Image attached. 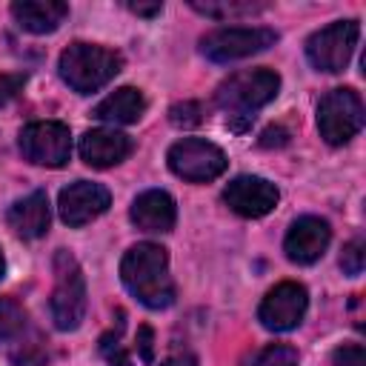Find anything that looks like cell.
I'll return each mask as SVG.
<instances>
[{
  "mask_svg": "<svg viewBox=\"0 0 366 366\" xmlns=\"http://www.w3.org/2000/svg\"><path fill=\"white\" fill-rule=\"evenodd\" d=\"M120 280L146 309H166L174 303L169 254L157 243H134L120 260Z\"/></svg>",
  "mask_w": 366,
  "mask_h": 366,
  "instance_id": "1",
  "label": "cell"
},
{
  "mask_svg": "<svg viewBox=\"0 0 366 366\" xmlns=\"http://www.w3.org/2000/svg\"><path fill=\"white\" fill-rule=\"evenodd\" d=\"M277 89H280L277 71H272V69H249V71H237L229 80H223L217 86V92H214V103L223 112H229L226 123L234 132H243L252 123L254 112L260 106H266L269 100H274Z\"/></svg>",
  "mask_w": 366,
  "mask_h": 366,
  "instance_id": "2",
  "label": "cell"
},
{
  "mask_svg": "<svg viewBox=\"0 0 366 366\" xmlns=\"http://www.w3.org/2000/svg\"><path fill=\"white\" fill-rule=\"evenodd\" d=\"M57 69H60V77L77 94H92L120 71V54L92 43H71L60 54Z\"/></svg>",
  "mask_w": 366,
  "mask_h": 366,
  "instance_id": "3",
  "label": "cell"
},
{
  "mask_svg": "<svg viewBox=\"0 0 366 366\" xmlns=\"http://www.w3.org/2000/svg\"><path fill=\"white\" fill-rule=\"evenodd\" d=\"M86 315V280L77 260L69 252L54 254V292H51V320L60 332L80 326Z\"/></svg>",
  "mask_w": 366,
  "mask_h": 366,
  "instance_id": "4",
  "label": "cell"
},
{
  "mask_svg": "<svg viewBox=\"0 0 366 366\" xmlns=\"http://www.w3.org/2000/svg\"><path fill=\"white\" fill-rule=\"evenodd\" d=\"M320 137L332 146L349 143L363 129V100L355 89H332L317 103Z\"/></svg>",
  "mask_w": 366,
  "mask_h": 366,
  "instance_id": "5",
  "label": "cell"
},
{
  "mask_svg": "<svg viewBox=\"0 0 366 366\" xmlns=\"http://www.w3.org/2000/svg\"><path fill=\"white\" fill-rule=\"evenodd\" d=\"M360 37L357 20H337L306 40V57L317 71H343Z\"/></svg>",
  "mask_w": 366,
  "mask_h": 366,
  "instance_id": "6",
  "label": "cell"
},
{
  "mask_svg": "<svg viewBox=\"0 0 366 366\" xmlns=\"http://www.w3.org/2000/svg\"><path fill=\"white\" fill-rule=\"evenodd\" d=\"M20 152L29 163L60 169L71 157V134L66 123L57 120H34L20 132Z\"/></svg>",
  "mask_w": 366,
  "mask_h": 366,
  "instance_id": "7",
  "label": "cell"
},
{
  "mask_svg": "<svg viewBox=\"0 0 366 366\" xmlns=\"http://www.w3.org/2000/svg\"><path fill=\"white\" fill-rule=\"evenodd\" d=\"M169 169L189 180V183H206V180H214L226 172V154L223 149H217L214 143L209 140H200V137H183L177 140L172 149H169Z\"/></svg>",
  "mask_w": 366,
  "mask_h": 366,
  "instance_id": "8",
  "label": "cell"
},
{
  "mask_svg": "<svg viewBox=\"0 0 366 366\" xmlns=\"http://www.w3.org/2000/svg\"><path fill=\"white\" fill-rule=\"evenodd\" d=\"M274 40H277V34L272 29L232 26V29H217V31L206 34L200 40V51L214 63H232V60H243L257 51H266L269 46H274Z\"/></svg>",
  "mask_w": 366,
  "mask_h": 366,
  "instance_id": "9",
  "label": "cell"
},
{
  "mask_svg": "<svg viewBox=\"0 0 366 366\" xmlns=\"http://www.w3.org/2000/svg\"><path fill=\"white\" fill-rule=\"evenodd\" d=\"M306 306H309L306 289L295 280H283L263 297V303L257 309V320L269 332H289L303 320Z\"/></svg>",
  "mask_w": 366,
  "mask_h": 366,
  "instance_id": "10",
  "label": "cell"
},
{
  "mask_svg": "<svg viewBox=\"0 0 366 366\" xmlns=\"http://www.w3.org/2000/svg\"><path fill=\"white\" fill-rule=\"evenodd\" d=\"M277 186L254 174H240L223 189V203L240 217H263L277 206Z\"/></svg>",
  "mask_w": 366,
  "mask_h": 366,
  "instance_id": "11",
  "label": "cell"
},
{
  "mask_svg": "<svg viewBox=\"0 0 366 366\" xmlns=\"http://www.w3.org/2000/svg\"><path fill=\"white\" fill-rule=\"evenodd\" d=\"M109 203H112V194H109L106 186L92 183V180H77V183H71L60 192L57 209H60L63 223L83 226V223L100 217L109 209Z\"/></svg>",
  "mask_w": 366,
  "mask_h": 366,
  "instance_id": "12",
  "label": "cell"
},
{
  "mask_svg": "<svg viewBox=\"0 0 366 366\" xmlns=\"http://www.w3.org/2000/svg\"><path fill=\"white\" fill-rule=\"evenodd\" d=\"M329 223L315 217V214H303L292 223L286 240H283V249H286V257L295 260V263H315L326 246H329Z\"/></svg>",
  "mask_w": 366,
  "mask_h": 366,
  "instance_id": "13",
  "label": "cell"
},
{
  "mask_svg": "<svg viewBox=\"0 0 366 366\" xmlns=\"http://www.w3.org/2000/svg\"><path fill=\"white\" fill-rule=\"evenodd\" d=\"M132 152V137L117 129H89L80 137V157L94 169H109L126 160Z\"/></svg>",
  "mask_w": 366,
  "mask_h": 366,
  "instance_id": "14",
  "label": "cell"
},
{
  "mask_svg": "<svg viewBox=\"0 0 366 366\" xmlns=\"http://www.w3.org/2000/svg\"><path fill=\"white\" fill-rule=\"evenodd\" d=\"M129 214H132V223L143 232H169L177 220L174 200L163 189H149V192L137 194Z\"/></svg>",
  "mask_w": 366,
  "mask_h": 366,
  "instance_id": "15",
  "label": "cell"
},
{
  "mask_svg": "<svg viewBox=\"0 0 366 366\" xmlns=\"http://www.w3.org/2000/svg\"><path fill=\"white\" fill-rule=\"evenodd\" d=\"M6 220H9V226L14 229V234H20L23 240H37V237H43V234L49 232V220H51L46 192H31V194L20 197V200L9 209Z\"/></svg>",
  "mask_w": 366,
  "mask_h": 366,
  "instance_id": "16",
  "label": "cell"
},
{
  "mask_svg": "<svg viewBox=\"0 0 366 366\" xmlns=\"http://www.w3.org/2000/svg\"><path fill=\"white\" fill-rule=\"evenodd\" d=\"M11 14L20 29L31 34H49L66 20L69 6L60 0H17L11 3Z\"/></svg>",
  "mask_w": 366,
  "mask_h": 366,
  "instance_id": "17",
  "label": "cell"
},
{
  "mask_svg": "<svg viewBox=\"0 0 366 366\" xmlns=\"http://www.w3.org/2000/svg\"><path fill=\"white\" fill-rule=\"evenodd\" d=\"M146 112V100L140 94V89H132V86H123L117 92H112L109 97H103L97 106H94V117L97 120H106V123H134L140 120Z\"/></svg>",
  "mask_w": 366,
  "mask_h": 366,
  "instance_id": "18",
  "label": "cell"
},
{
  "mask_svg": "<svg viewBox=\"0 0 366 366\" xmlns=\"http://www.w3.org/2000/svg\"><path fill=\"white\" fill-rule=\"evenodd\" d=\"M192 9L206 14V17H214V20H229V17H240V14H252V11H260L263 6L260 3H240V0H220V3H212V0H192Z\"/></svg>",
  "mask_w": 366,
  "mask_h": 366,
  "instance_id": "19",
  "label": "cell"
},
{
  "mask_svg": "<svg viewBox=\"0 0 366 366\" xmlns=\"http://www.w3.org/2000/svg\"><path fill=\"white\" fill-rule=\"evenodd\" d=\"M26 326V312L17 300L11 297H0V343L17 337Z\"/></svg>",
  "mask_w": 366,
  "mask_h": 366,
  "instance_id": "20",
  "label": "cell"
},
{
  "mask_svg": "<svg viewBox=\"0 0 366 366\" xmlns=\"http://www.w3.org/2000/svg\"><path fill=\"white\" fill-rule=\"evenodd\" d=\"M254 366H297V349L286 343H272L254 357Z\"/></svg>",
  "mask_w": 366,
  "mask_h": 366,
  "instance_id": "21",
  "label": "cell"
},
{
  "mask_svg": "<svg viewBox=\"0 0 366 366\" xmlns=\"http://www.w3.org/2000/svg\"><path fill=\"white\" fill-rule=\"evenodd\" d=\"M120 329H123V320L117 323V332H109L100 337V355L106 357L109 366H132V357L120 346Z\"/></svg>",
  "mask_w": 366,
  "mask_h": 366,
  "instance_id": "22",
  "label": "cell"
},
{
  "mask_svg": "<svg viewBox=\"0 0 366 366\" xmlns=\"http://www.w3.org/2000/svg\"><path fill=\"white\" fill-rule=\"evenodd\" d=\"M169 120H172L174 126H180V129H192V126H197V123L203 120V109H200V103H194V100L174 103V106L169 109Z\"/></svg>",
  "mask_w": 366,
  "mask_h": 366,
  "instance_id": "23",
  "label": "cell"
},
{
  "mask_svg": "<svg viewBox=\"0 0 366 366\" xmlns=\"http://www.w3.org/2000/svg\"><path fill=\"white\" fill-rule=\"evenodd\" d=\"M363 260H366V246H363V240H352V243L343 246L340 266H343L346 274H352V277L360 274V272H363Z\"/></svg>",
  "mask_w": 366,
  "mask_h": 366,
  "instance_id": "24",
  "label": "cell"
},
{
  "mask_svg": "<svg viewBox=\"0 0 366 366\" xmlns=\"http://www.w3.org/2000/svg\"><path fill=\"white\" fill-rule=\"evenodd\" d=\"M11 360H14L17 366H43V363L49 360V352H46V346H43L40 340H31V343H26L23 349L11 352Z\"/></svg>",
  "mask_w": 366,
  "mask_h": 366,
  "instance_id": "25",
  "label": "cell"
},
{
  "mask_svg": "<svg viewBox=\"0 0 366 366\" xmlns=\"http://www.w3.org/2000/svg\"><path fill=\"white\" fill-rule=\"evenodd\" d=\"M332 366H366V352H363V346H360V343H346V346L335 349Z\"/></svg>",
  "mask_w": 366,
  "mask_h": 366,
  "instance_id": "26",
  "label": "cell"
},
{
  "mask_svg": "<svg viewBox=\"0 0 366 366\" xmlns=\"http://www.w3.org/2000/svg\"><path fill=\"white\" fill-rule=\"evenodd\" d=\"M137 352H140L143 363L154 360V332H152V326H140L137 329Z\"/></svg>",
  "mask_w": 366,
  "mask_h": 366,
  "instance_id": "27",
  "label": "cell"
},
{
  "mask_svg": "<svg viewBox=\"0 0 366 366\" xmlns=\"http://www.w3.org/2000/svg\"><path fill=\"white\" fill-rule=\"evenodd\" d=\"M23 83H26L23 74H0V106H6L23 89Z\"/></svg>",
  "mask_w": 366,
  "mask_h": 366,
  "instance_id": "28",
  "label": "cell"
},
{
  "mask_svg": "<svg viewBox=\"0 0 366 366\" xmlns=\"http://www.w3.org/2000/svg\"><path fill=\"white\" fill-rule=\"evenodd\" d=\"M289 143V132L283 126H269L263 134H260V146L263 149H272V146H286Z\"/></svg>",
  "mask_w": 366,
  "mask_h": 366,
  "instance_id": "29",
  "label": "cell"
},
{
  "mask_svg": "<svg viewBox=\"0 0 366 366\" xmlns=\"http://www.w3.org/2000/svg\"><path fill=\"white\" fill-rule=\"evenodd\" d=\"M134 14H140V17H154V14H160V9H163V3L160 0H154V3H126Z\"/></svg>",
  "mask_w": 366,
  "mask_h": 366,
  "instance_id": "30",
  "label": "cell"
},
{
  "mask_svg": "<svg viewBox=\"0 0 366 366\" xmlns=\"http://www.w3.org/2000/svg\"><path fill=\"white\" fill-rule=\"evenodd\" d=\"M160 366H197V357H194L192 352H174V355H169Z\"/></svg>",
  "mask_w": 366,
  "mask_h": 366,
  "instance_id": "31",
  "label": "cell"
},
{
  "mask_svg": "<svg viewBox=\"0 0 366 366\" xmlns=\"http://www.w3.org/2000/svg\"><path fill=\"white\" fill-rule=\"evenodd\" d=\"M3 272H6V263H3V252H0V277H3Z\"/></svg>",
  "mask_w": 366,
  "mask_h": 366,
  "instance_id": "32",
  "label": "cell"
}]
</instances>
